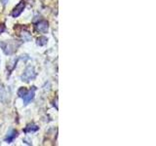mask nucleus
I'll return each mask as SVG.
<instances>
[{
    "mask_svg": "<svg viewBox=\"0 0 156 146\" xmlns=\"http://www.w3.org/2000/svg\"><path fill=\"white\" fill-rule=\"evenodd\" d=\"M35 76H36V73L34 71L33 67L28 66V67H27V69L24 70L23 74L22 75V80L24 82H29L30 80L34 79Z\"/></svg>",
    "mask_w": 156,
    "mask_h": 146,
    "instance_id": "1",
    "label": "nucleus"
},
{
    "mask_svg": "<svg viewBox=\"0 0 156 146\" xmlns=\"http://www.w3.org/2000/svg\"><path fill=\"white\" fill-rule=\"evenodd\" d=\"M35 27H36V30L37 31L44 33V32H46L48 30L49 26H48V23L46 21H41V22H39V23H36Z\"/></svg>",
    "mask_w": 156,
    "mask_h": 146,
    "instance_id": "2",
    "label": "nucleus"
},
{
    "mask_svg": "<svg viewBox=\"0 0 156 146\" xmlns=\"http://www.w3.org/2000/svg\"><path fill=\"white\" fill-rule=\"evenodd\" d=\"M23 8H24V2H23V1H22L21 3H19V4L17 5V6L15 7L14 11H13V13H12V16H13L14 18L19 17L20 15L22 14Z\"/></svg>",
    "mask_w": 156,
    "mask_h": 146,
    "instance_id": "3",
    "label": "nucleus"
},
{
    "mask_svg": "<svg viewBox=\"0 0 156 146\" xmlns=\"http://www.w3.org/2000/svg\"><path fill=\"white\" fill-rule=\"evenodd\" d=\"M34 91H35V89H33L32 90H30L29 92H27L26 95H24L23 97V103L24 104H28L29 102H30L32 99H33V97H34Z\"/></svg>",
    "mask_w": 156,
    "mask_h": 146,
    "instance_id": "4",
    "label": "nucleus"
},
{
    "mask_svg": "<svg viewBox=\"0 0 156 146\" xmlns=\"http://www.w3.org/2000/svg\"><path fill=\"white\" fill-rule=\"evenodd\" d=\"M17 135H18V133L15 130H11L8 133L7 136H6V138H5V140L7 141L8 143H11L12 141L17 137Z\"/></svg>",
    "mask_w": 156,
    "mask_h": 146,
    "instance_id": "5",
    "label": "nucleus"
},
{
    "mask_svg": "<svg viewBox=\"0 0 156 146\" xmlns=\"http://www.w3.org/2000/svg\"><path fill=\"white\" fill-rule=\"evenodd\" d=\"M37 130H38V127L36 125L30 124V125H28L26 129H24V131H26V133H30V131H36Z\"/></svg>",
    "mask_w": 156,
    "mask_h": 146,
    "instance_id": "6",
    "label": "nucleus"
},
{
    "mask_svg": "<svg viewBox=\"0 0 156 146\" xmlns=\"http://www.w3.org/2000/svg\"><path fill=\"white\" fill-rule=\"evenodd\" d=\"M22 38L23 41H29L31 39V35L27 31H23L22 32Z\"/></svg>",
    "mask_w": 156,
    "mask_h": 146,
    "instance_id": "7",
    "label": "nucleus"
},
{
    "mask_svg": "<svg viewBox=\"0 0 156 146\" xmlns=\"http://www.w3.org/2000/svg\"><path fill=\"white\" fill-rule=\"evenodd\" d=\"M47 41H48V39L46 37L42 36V37H39L37 39V44H38L39 46H44L47 43Z\"/></svg>",
    "mask_w": 156,
    "mask_h": 146,
    "instance_id": "8",
    "label": "nucleus"
},
{
    "mask_svg": "<svg viewBox=\"0 0 156 146\" xmlns=\"http://www.w3.org/2000/svg\"><path fill=\"white\" fill-rule=\"evenodd\" d=\"M27 92V90L26 89V88H21V89L19 90V92H18V95H19V96H21V97H23L24 95H26Z\"/></svg>",
    "mask_w": 156,
    "mask_h": 146,
    "instance_id": "9",
    "label": "nucleus"
},
{
    "mask_svg": "<svg viewBox=\"0 0 156 146\" xmlns=\"http://www.w3.org/2000/svg\"><path fill=\"white\" fill-rule=\"evenodd\" d=\"M5 97V91L2 87H0V100H3Z\"/></svg>",
    "mask_w": 156,
    "mask_h": 146,
    "instance_id": "10",
    "label": "nucleus"
},
{
    "mask_svg": "<svg viewBox=\"0 0 156 146\" xmlns=\"http://www.w3.org/2000/svg\"><path fill=\"white\" fill-rule=\"evenodd\" d=\"M7 2H8V0H2V3H3L4 5H5V4H6Z\"/></svg>",
    "mask_w": 156,
    "mask_h": 146,
    "instance_id": "11",
    "label": "nucleus"
}]
</instances>
